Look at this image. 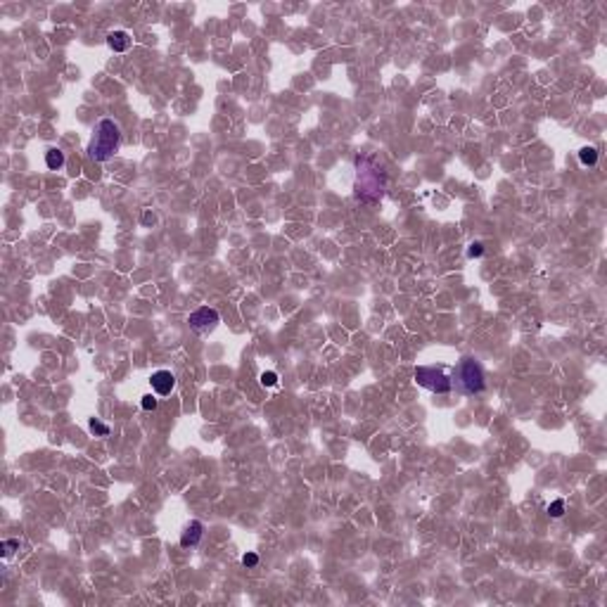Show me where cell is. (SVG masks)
Wrapping results in <instances>:
<instances>
[{
  "mask_svg": "<svg viewBox=\"0 0 607 607\" xmlns=\"http://www.w3.org/2000/svg\"><path fill=\"white\" fill-rule=\"evenodd\" d=\"M356 197L366 204H377L387 190V176H384L380 161L372 155L356 157V183H353Z\"/></svg>",
  "mask_w": 607,
  "mask_h": 607,
  "instance_id": "6da1fadb",
  "label": "cell"
},
{
  "mask_svg": "<svg viewBox=\"0 0 607 607\" xmlns=\"http://www.w3.org/2000/svg\"><path fill=\"white\" fill-rule=\"evenodd\" d=\"M119 143H121L119 126L114 124L112 119H102L98 124V130H95L93 140L88 145V155L93 157L95 161H107V159H112L114 152L119 149Z\"/></svg>",
  "mask_w": 607,
  "mask_h": 607,
  "instance_id": "7a4b0ae2",
  "label": "cell"
},
{
  "mask_svg": "<svg viewBox=\"0 0 607 607\" xmlns=\"http://www.w3.org/2000/svg\"><path fill=\"white\" fill-rule=\"evenodd\" d=\"M456 382H458L463 394H482L486 389V380H484V370L477 361L463 358L456 368Z\"/></svg>",
  "mask_w": 607,
  "mask_h": 607,
  "instance_id": "3957f363",
  "label": "cell"
},
{
  "mask_svg": "<svg viewBox=\"0 0 607 607\" xmlns=\"http://www.w3.org/2000/svg\"><path fill=\"white\" fill-rule=\"evenodd\" d=\"M413 377L420 387H425L427 391H434V394H448L453 389V380L448 377L446 372L441 368H434V366H418Z\"/></svg>",
  "mask_w": 607,
  "mask_h": 607,
  "instance_id": "277c9868",
  "label": "cell"
},
{
  "mask_svg": "<svg viewBox=\"0 0 607 607\" xmlns=\"http://www.w3.org/2000/svg\"><path fill=\"white\" fill-rule=\"evenodd\" d=\"M218 311L216 309H209V306H202V309L192 311L190 318H187V323H190V328L197 332V335H206V332H211V330L218 325Z\"/></svg>",
  "mask_w": 607,
  "mask_h": 607,
  "instance_id": "5b68a950",
  "label": "cell"
},
{
  "mask_svg": "<svg viewBox=\"0 0 607 607\" xmlns=\"http://www.w3.org/2000/svg\"><path fill=\"white\" fill-rule=\"evenodd\" d=\"M149 382H152V389H155L159 396H166V394H171V391L176 389V377L168 370H157L155 375L149 377Z\"/></svg>",
  "mask_w": 607,
  "mask_h": 607,
  "instance_id": "8992f818",
  "label": "cell"
},
{
  "mask_svg": "<svg viewBox=\"0 0 607 607\" xmlns=\"http://www.w3.org/2000/svg\"><path fill=\"white\" fill-rule=\"evenodd\" d=\"M202 534H204V524L197 520H192L190 524L185 527V532H183V536H180V545L183 548H192V545H197L199 539H202Z\"/></svg>",
  "mask_w": 607,
  "mask_h": 607,
  "instance_id": "52a82bcc",
  "label": "cell"
},
{
  "mask_svg": "<svg viewBox=\"0 0 607 607\" xmlns=\"http://www.w3.org/2000/svg\"><path fill=\"white\" fill-rule=\"evenodd\" d=\"M130 36L126 31H112L109 36H107V45L114 50V52H126V50L130 48Z\"/></svg>",
  "mask_w": 607,
  "mask_h": 607,
  "instance_id": "ba28073f",
  "label": "cell"
},
{
  "mask_svg": "<svg viewBox=\"0 0 607 607\" xmlns=\"http://www.w3.org/2000/svg\"><path fill=\"white\" fill-rule=\"evenodd\" d=\"M45 164H48V168H52V171H57V168L64 166V152L62 149H48L45 152Z\"/></svg>",
  "mask_w": 607,
  "mask_h": 607,
  "instance_id": "9c48e42d",
  "label": "cell"
},
{
  "mask_svg": "<svg viewBox=\"0 0 607 607\" xmlns=\"http://www.w3.org/2000/svg\"><path fill=\"white\" fill-rule=\"evenodd\" d=\"M579 161H581L583 166H593L595 161H598V149L595 147H581L579 149Z\"/></svg>",
  "mask_w": 607,
  "mask_h": 607,
  "instance_id": "30bf717a",
  "label": "cell"
},
{
  "mask_svg": "<svg viewBox=\"0 0 607 607\" xmlns=\"http://www.w3.org/2000/svg\"><path fill=\"white\" fill-rule=\"evenodd\" d=\"M88 427H90V432H93V434H98V437H107V434H109V427H107V425H102L100 420H95V418L88 422Z\"/></svg>",
  "mask_w": 607,
  "mask_h": 607,
  "instance_id": "8fae6325",
  "label": "cell"
},
{
  "mask_svg": "<svg viewBox=\"0 0 607 607\" xmlns=\"http://www.w3.org/2000/svg\"><path fill=\"white\" fill-rule=\"evenodd\" d=\"M548 515H551V517H555V520H558V517H562V515H564V501H560V498H558V501H553L551 505H548Z\"/></svg>",
  "mask_w": 607,
  "mask_h": 607,
  "instance_id": "7c38bea8",
  "label": "cell"
},
{
  "mask_svg": "<svg viewBox=\"0 0 607 607\" xmlns=\"http://www.w3.org/2000/svg\"><path fill=\"white\" fill-rule=\"evenodd\" d=\"M17 548H19V541L17 539H7L5 543H3V555H5V558H12Z\"/></svg>",
  "mask_w": 607,
  "mask_h": 607,
  "instance_id": "4fadbf2b",
  "label": "cell"
},
{
  "mask_svg": "<svg viewBox=\"0 0 607 607\" xmlns=\"http://www.w3.org/2000/svg\"><path fill=\"white\" fill-rule=\"evenodd\" d=\"M482 254H484V244H482V242H472L470 247H467V256H470V259H479Z\"/></svg>",
  "mask_w": 607,
  "mask_h": 607,
  "instance_id": "5bb4252c",
  "label": "cell"
},
{
  "mask_svg": "<svg viewBox=\"0 0 607 607\" xmlns=\"http://www.w3.org/2000/svg\"><path fill=\"white\" fill-rule=\"evenodd\" d=\"M261 384H263V387H275V384H278V375L271 372V370L261 372Z\"/></svg>",
  "mask_w": 607,
  "mask_h": 607,
  "instance_id": "9a60e30c",
  "label": "cell"
},
{
  "mask_svg": "<svg viewBox=\"0 0 607 607\" xmlns=\"http://www.w3.org/2000/svg\"><path fill=\"white\" fill-rule=\"evenodd\" d=\"M242 564H244V567H256V564H259V555H256V553H244V555H242Z\"/></svg>",
  "mask_w": 607,
  "mask_h": 607,
  "instance_id": "2e32d148",
  "label": "cell"
},
{
  "mask_svg": "<svg viewBox=\"0 0 607 607\" xmlns=\"http://www.w3.org/2000/svg\"><path fill=\"white\" fill-rule=\"evenodd\" d=\"M140 406H143V410H155L157 408V399L152 396V394H147V396H143Z\"/></svg>",
  "mask_w": 607,
  "mask_h": 607,
  "instance_id": "e0dca14e",
  "label": "cell"
},
{
  "mask_svg": "<svg viewBox=\"0 0 607 607\" xmlns=\"http://www.w3.org/2000/svg\"><path fill=\"white\" fill-rule=\"evenodd\" d=\"M143 223L145 225H149V223H155V216L149 214V211H145V216H143Z\"/></svg>",
  "mask_w": 607,
  "mask_h": 607,
  "instance_id": "ac0fdd59",
  "label": "cell"
}]
</instances>
